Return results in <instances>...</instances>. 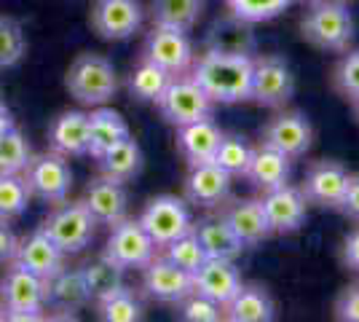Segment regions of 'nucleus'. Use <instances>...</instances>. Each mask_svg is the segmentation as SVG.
<instances>
[{
    "label": "nucleus",
    "mask_w": 359,
    "mask_h": 322,
    "mask_svg": "<svg viewBox=\"0 0 359 322\" xmlns=\"http://www.w3.org/2000/svg\"><path fill=\"white\" fill-rule=\"evenodd\" d=\"M188 76L207 92L215 105L247 102L252 97V57H233L207 48L198 60H194Z\"/></svg>",
    "instance_id": "1"
},
{
    "label": "nucleus",
    "mask_w": 359,
    "mask_h": 322,
    "mask_svg": "<svg viewBox=\"0 0 359 322\" xmlns=\"http://www.w3.org/2000/svg\"><path fill=\"white\" fill-rule=\"evenodd\" d=\"M65 86H67V92L75 102L97 107L107 105L116 97L118 76H116V67L107 57L86 51V54H78L73 65L67 67Z\"/></svg>",
    "instance_id": "2"
},
{
    "label": "nucleus",
    "mask_w": 359,
    "mask_h": 322,
    "mask_svg": "<svg viewBox=\"0 0 359 322\" xmlns=\"http://www.w3.org/2000/svg\"><path fill=\"white\" fill-rule=\"evenodd\" d=\"M300 32L322 51H346L354 41V16L344 0H314L300 22Z\"/></svg>",
    "instance_id": "3"
},
{
    "label": "nucleus",
    "mask_w": 359,
    "mask_h": 322,
    "mask_svg": "<svg viewBox=\"0 0 359 322\" xmlns=\"http://www.w3.org/2000/svg\"><path fill=\"white\" fill-rule=\"evenodd\" d=\"M46 290L43 279L8 263L6 274L0 276V320L32 322L43 320Z\"/></svg>",
    "instance_id": "4"
},
{
    "label": "nucleus",
    "mask_w": 359,
    "mask_h": 322,
    "mask_svg": "<svg viewBox=\"0 0 359 322\" xmlns=\"http://www.w3.org/2000/svg\"><path fill=\"white\" fill-rule=\"evenodd\" d=\"M41 231L60 247L65 255H75V253L86 250L94 242L97 220L83 207V201L65 199L60 204H54V210L46 215Z\"/></svg>",
    "instance_id": "5"
},
{
    "label": "nucleus",
    "mask_w": 359,
    "mask_h": 322,
    "mask_svg": "<svg viewBox=\"0 0 359 322\" xmlns=\"http://www.w3.org/2000/svg\"><path fill=\"white\" fill-rule=\"evenodd\" d=\"M156 105H158V113L164 116V121L172 126L204 121V119H212L215 113V102L191 76L172 78L161 97L156 100Z\"/></svg>",
    "instance_id": "6"
},
{
    "label": "nucleus",
    "mask_w": 359,
    "mask_h": 322,
    "mask_svg": "<svg viewBox=\"0 0 359 322\" xmlns=\"http://www.w3.org/2000/svg\"><path fill=\"white\" fill-rule=\"evenodd\" d=\"M25 185L30 191V199H38L43 204H60L70 196L73 188V169L67 164V159L54 151L41 156H32L30 164L22 172Z\"/></svg>",
    "instance_id": "7"
},
{
    "label": "nucleus",
    "mask_w": 359,
    "mask_h": 322,
    "mask_svg": "<svg viewBox=\"0 0 359 322\" xmlns=\"http://www.w3.org/2000/svg\"><path fill=\"white\" fill-rule=\"evenodd\" d=\"M158 255V247L150 239V234L142 229L140 220L123 217L116 226H110V236L102 250V258L116 263L118 269L129 271V269H145L153 258Z\"/></svg>",
    "instance_id": "8"
},
{
    "label": "nucleus",
    "mask_w": 359,
    "mask_h": 322,
    "mask_svg": "<svg viewBox=\"0 0 359 322\" xmlns=\"http://www.w3.org/2000/svg\"><path fill=\"white\" fill-rule=\"evenodd\" d=\"M295 97V73L279 54L252 57V97L260 107H285Z\"/></svg>",
    "instance_id": "9"
},
{
    "label": "nucleus",
    "mask_w": 359,
    "mask_h": 322,
    "mask_svg": "<svg viewBox=\"0 0 359 322\" xmlns=\"http://www.w3.org/2000/svg\"><path fill=\"white\" fill-rule=\"evenodd\" d=\"M142 57L158 65L169 76H188L194 67V46L188 41V32L175 30V27H164V25H153V30L145 38L142 46Z\"/></svg>",
    "instance_id": "10"
},
{
    "label": "nucleus",
    "mask_w": 359,
    "mask_h": 322,
    "mask_svg": "<svg viewBox=\"0 0 359 322\" xmlns=\"http://www.w3.org/2000/svg\"><path fill=\"white\" fill-rule=\"evenodd\" d=\"M142 223V229L150 234V239L156 242V247L161 250L164 245H169L172 239H177L182 234L194 229V220L188 213V204L177 196H156L148 201V207L142 210V215L137 217Z\"/></svg>",
    "instance_id": "11"
},
{
    "label": "nucleus",
    "mask_w": 359,
    "mask_h": 322,
    "mask_svg": "<svg viewBox=\"0 0 359 322\" xmlns=\"http://www.w3.org/2000/svg\"><path fill=\"white\" fill-rule=\"evenodd\" d=\"M260 140H263L260 145L273 148V151L285 154L292 161V159L306 156V151L311 148V142H314V126L298 110H285V113L273 116L263 126Z\"/></svg>",
    "instance_id": "12"
},
{
    "label": "nucleus",
    "mask_w": 359,
    "mask_h": 322,
    "mask_svg": "<svg viewBox=\"0 0 359 322\" xmlns=\"http://www.w3.org/2000/svg\"><path fill=\"white\" fill-rule=\"evenodd\" d=\"M142 290L158 304L180 307L194 293V274L182 271L164 255H156L142 269Z\"/></svg>",
    "instance_id": "13"
},
{
    "label": "nucleus",
    "mask_w": 359,
    "mask_h": 322,
    "mask_svg": "<svg viewBox=\"0 0 359 322\" xmlns=\"http://www.w3.org/2000/svg\"><path fill=\"white\" fill-rule=\"evenodd\" d=\"M346 185H348V169L341 161L322 159L309 167L300 191L309 204H316L322 210H338L344 201Z\"/></svg>",
    "instance_id": "14"
},
{
    "label": "nucleus",
    "mask_w": 359,
    "mask_h": 322,
    "mask_svg": "<svg viewBox=\"0 0 359 322\" xmlns=\"http://www.w3.org/2000/svg\"><path fill=\"white\" fill-rule=\"evenodd\" d=\"M91 27L102 41H126L142 27V6L140 0H97Z\"/></svg>",
    "instance_id": "15"
},
{
    "label": "nucleus",
    "mask_w": 359,
    "mask_h": 322,
    "mask_svg": "<svg viewBox=\"0 0 359 322\" xmlns=\"http://www.w3.org/2000/svg\"><path fill=\"white\" fill-rule=\"evenodd\" d=\"M263 210L271 223L273 234H295L306 223V207L309 201L303 196V191L295 185H276L271 191H263Z\"/></svg>",
    "instance_id": "16"
},
{
    "label": "nucleus",
    "mask_w": 359,
    "mask_h": 322,
    "mask_svg": "<svg viewBox=\"0 0 359 322\" xmlns=\"http://www.w3.org/2000/svg\"><path fill=\"white\" fill-rule=\"evenodd\" d=\"M46 290V307L62 311L65 317H75V311L91 304L89 288L83 279V269H67L62 266L54 276L43 279Z\"/></svg>",
    "instance_id": "17"
},
{
    "label": "nucleus",
    "mask_w": 359,
    "mask_h": 322,
    "mask_svg": "<svg viewBox=\"0 0 359 322\" xmlns=\"http://www.w3.org/2000/svg\"><path fill=\"white\" fill-rule=\"evenodd\" d=\"M83 207L91 213V217L97 220V226H116L118 220L126 217L129 210V194L123 183H116L110 177H94L86 185V194H83Z\"/></svg>",
    "instance_id": "18"
},
{
    "label": "nucleus",
    "mask_w": 359,
    "mask_h": 322,
    "mask_svg": "<svg viewBox=\"0 0 359 322\" xmlns=\"http://www.w3.org/2000/svg\"><path fill=\"white\" fill-rule=\"evenodd\" d=\"M11 263H16L19 269H25L30 274L41 276V279H48V276H54L65 266V253L46 236L43 231L38 229L32 231L30 236L19 239Z\"/></svg>",
    "instance_id": "19"
},
{
    "label": "nucleus",
    "mask_w": 359,
    "mask_h": 322,
    "mask_svg": "<svg viewBox=\"0 0 359 322\" xmlns=\"http://www.w3.org/2000/svg\"><path fill=\"white\" fill-rule=\"evenodd\" d=\"M244 285L241 282L239 269L233 266V261H220V258H207L204 266L194 274V293L204 295L215 301L223 309Z\"/></svg>",
    "instance_id": "20"
},
{
    "label": "nucleus",
    "mask_w": 359,
    "mask_h": 322,
    "mask_svg": "<svg viewBox=\"0 0 359 322\" xmlns=\"http://www.w3.org/2000/svg\"><path fill=\"white\" fill-rule=\"evenodd\" d=\"M48 148L65 159L89 154V116L83 110H65L48 126Z\"/></svg>",
    "instance_id": "21"
},
{
    "label": "nucleus",
    "mask_w": 359,
    "mask_h": 322,
    "mask_svg": "<svg viewBox=\"0 0 359 322\" xmlns=\"http://www.w3.org/2000/svg\"><path fill=\"white\" fill-rule=\"evenodd\" d=\"M207 48L220 51V54H233V57H255V51H257L255 25L233 14L220 16L212 22L210 32H207Z\"/></svg>",
    "instance_id": "22"
},
{
    "label": "nucleus",
    "mask_w": 359,
    "mask_h": 322,
    "mask_svg": "<svg viewBox=\"0 0 359 322\" xmlns=\"http://www.w3.org/2000/svg\"><path fill=\"white\" fill-rule=\"evenodd\" d=\"M231 196V175L215 161L191 167L185 177V199L198 207H220Z\"/></svg>",
    "instance_id": "23"
},
{
    "label": "nucleus",
    "mask_w": 359,
    "mask_h": 322,
    "mask_svg": "<svg viewBox=\"0 0 359 322\" xmlns=\"http://www.w3.org/2000/svg\"><path fill=\"white\" fill-rule=\"evenodd\" d=\"M220 140H223V132H220V126L212 119L177 126V151L185 159L188 167H198V164L215 161Z\"/></svg>",
    "instance_id": "24"
},
{
    "label": "nucleus",
    "mask_w": 359,
    "mask_h": 322,
    "mask_svg": "<svg viewBox=\"0 0 359 322\" xmlns=\"http://www.w3.org/2000/svg\"><path fill=\"white\" fill-rule=\"evenodd\" d=\"M223 220L233 229V234L244 242V247L260 245L263 239H269L271 234H273L269 217H266V210H263V204L257 199L233 201L223 213Z\"/></svg>",
    "instance_id": "25"
},
{
    "label": "nucleus",
    "mask_w": 359,
    "mask_h": 322,
    "mask_svg": "<svg viewBox=\"0 0 359 322\" xmlns=\"http://www.w3.org/2000/svg\"><path fill=\"white\" fill-rule=\"evenodd\" d=\"M86 116H89V154L86 156H91V159H100L116 142L132 137L126 119L121 116L118 110H113V107L97 105Z\"/></svg>",
    "instance_id": "26"
},
{
    "label": "nucleus",
    "mask_w": 359,
    "mask_h": 322,
    "mask_svg": "<svg viewBox=\"0 0 359 322\" xmlns=\"http://www.w3.org/2000/svg\"><path fill=\"white\" fill-rule=\"evenodd\" d=\"M244 177L257 188V191H271L276 185H285L290 180V159L273 148H252L250 164Z\"/></svg>",
    "instance_id": "27"
},
{
    "label": "nucleus",
    "mask_w": 359,
    "mask_h": 322,
    "mask_svg": "<svg viewBox=\"0 0 359 322\" xmlns=\"http://www.w3.org/2000/svg\"><path fill=\"white\" fill-rule=\"evenodd\" d=\"M223 317L231 322H271L276 317V309L269 290L260 285H241L239 293L223 307Z\"/></svg>",
    "instance_id": "28"
},
{
    "label": "nucleus",
    "mask_w": 359,
    "mask_h": 322,
    "mask_svg": "<svg viewBox=\"0 0 359 322\" xmlns=\"http://www.w3.org/2000/svg\"><path fill=\"white\" fill-rule=\"evenodd\" d=\"M97 164H100L102 177H110L116 183H129L142 172V151H140V145L135 140L126 137L100 156Z\"/></svg>",
    "instance_id": "29"
},
{
    "label": "nucleus",
    "mask_w": 359,
    "mask_h": 322,
    "mask_svg": "<svg viewBox=\"0 0 359 322\" xmlns=\"http://www.w3.org/2000/svg\"><path fill=\"white\" fill-rule=\"evenodd\" d=\"M198 242L204 247L207 258H220V261H236L241 253H244V242L233 234V229L220 220H204L194 226Z\"/></svg>",
    "instance_id": "30"
},
{
    "label": "nucleus",
    "mask_w": 359,
    "mask_h": 322,
    "mask_svg": "<svg viewBox=\"0 0 359 322\" xmlns=\"http://www.w3.org/2000/svg\"><path fill=\"white\" fill-rule=\"evenodd\" d=\"M204 11V0H153L150 14L153 25H164L175 30L191 32Z\"/></svg>",
    "instance_id": "31"
},
{
    "label": "nucleus",
    "mask_w": 359,
    "mask_h": 322,
    "mask_svg": "<svg viewBox=\"0 0 359 322\" xmlns=\"http://www.w3.org/2000/svg\"><path fill=\"white\" fill-rule=\"evenodd\" d=\"M169 81H172V76L166 70H161L158 65H153L150 60L142 57L137 62V67H132L129 78H126V89H129L132 100H137V102H156Z\"/></svg>",
    "instance_id": "32"
},
{
    "label": "nucleus",
    "mask_w": 359,
    "mask_h": 322,
    "mask_svg": "<svg viewBox=\"0 0 359 322\" xmlns=\"http://www.w3.org/2000/svg\"><path fill=\"white\" fill-rule=\"evenodd\" d=\"M83 279H86V288H89L91 304H100L105 301L107 295H113L116 290L123 288V269H118L116 263H110L107 258H97L83 266Z\"/></svg>",
    "instance_id": "33"
},
{
    "label": "nucleus",
    "mask_w": 359,
    "mask_h": 322,
    "mask_svg": "<svg viewBox=\"0 0 359 322\" xmlns=\"http://www.w3.org/2000/svg\"><path fill=\"white\" fill-rule=\"evenodd\" d=\"M97 307V314H100V320L105 322H140L145 317V309L140 304V298L135 295L132 288H121L116 290L113 295H107L105 301H100V304H94Z\"/></svg>",
    "instance_id": "34"
},
{
    "label": "nucleus",
    "mask_w": 359,
    "mask_h": 322,
    "mask_svg": "<svg viewBox=\"0 0 359 322\" xmlns=\"http://www.w3.org/2000/svg\"><path fill=\"white\" fill-rule=\"evenodd\" d=\"M161 250H164V253H161L164 258H169L175 266H180V269L188 271V274H196V271L204 266V261H207V253H204V247H201L194 229L188 231V234H182V236H177V239H172V242L164 245Z\"/></svg>",
    "instance_id": "35"
},
{
    "label": "nucleus",
    "mask_w": 359,
    "mask_h": 322,
    "mask_svg": "<svg viewBox=\"0 0 359 322\" xmlns=\"http://www.w3.org/2000/svg\"><path fill=\"white\" fill-rule=\"evenodd\" d=\"M32 148L22 129H8L0 137V175H22L25 167L30 164Z\"/></svg>",
    "instance_id": "36"
},
{
    "label": "nucleus",
    "mask_w": 359,
    "mask_h": 322,
    "mask_svg": "<svg viewBox=\"0 0 359 322\" xmlns=\"http://www.w3.org/2000/svg\"><path fill=\"white\" fill-rule=\"evenodd\" d=\"M30 207V191L22 175H0V220H16Z\"/></svg>",
    "instance_id": "37"
},
{
    "label": "nucleus",
    "mask_w": 359,
    "mask_h": 322,
    "mask_svg": "<svg viewBox=\"0 0 359 322\" xmlns=\"http://www.w3.org/2000/svg\"><path fill=\"white\" fill-rule=\"evenodd\" d=\"M250 156H252V148L250 142L239 135H223L220 145H217V154H215V164L220 169H225L231 177L247 172V164H250Z\"/></svg>",
    "instance_id": "38"
},
{
    "label": "nucleus",
    "mask_w": 359,
    "mask_h": 322,
    "mask_svg": "<svg viewBox=\"0 0 359 322\" xmlns=\"http://www.w3.org/2000/svg\"><path fill=\"white\" fill-rule=\"evenodd\" d=\"M27 51L25 30L14 16H0V70L14 67Z\"/></svg>",
    "instance_id": "39"
},
{
    "label": "nucleus",
    "mask_w": 359,
    "mask_h": 322,
    "mask_svg": "<svg viewBox=\"0 0 359 322\" xmlns=\"http://www.w3.org/2000/svg\"><path fill=\"white\" fill-rule=\"evenodd\" d=\"M290 3L292 0H228V11L250 25H257V22H269L285 14Z\"/></svg>",
    "instance_id": "40"
},
{
    "label": "nucleus",
    "mask_w": 359,
    "mask_h": 322,
    "mask_svg": "<svg viewBox=\"0 0 359 322\" xmlns=\"http://www.w3.org/2000/svg\"><path fill=\"white\" fill-rule=\"evenodd\" d=\"M332 83L348 102H359V48L348 51L344 60L338 62V67L332 73Z\"/></svg>",
    "instance_id": "41"
},
{
    "label": "nucleus",
    "mask_w": 359,
    "mask_h": 322,
    "mask_svg": "<svg viewBox=\"0 0 359 322\" xmlns=\"http://www.w3.org/2000/svg\"><path fill=\"white\" fill-rule=\"evenodd\" d=\"M180 317L188 322H217L223 317V311H220V307H217L215 301L198 295V293H191V295L180 304Z\"/></svg>",
    "instance_id": "42"
},
{
    "label": "nucleus",
    "mask_w": 359,
    "mask_h": 322,
    "mask_svg": "<svg viewBox=\"0 0 359 322\" xmlns=\"http://www.w3.org/2000/svg\"><path fill=\"white\" fill-rule=\"evenodd\" d=\"M335 317L344 322H359V285H348L335 301Z\"/></svg>",
    "instance_id": "43"
},
{
    "label": "nucleus",
    "mask_w": 359,
    "mask_h": 322,
    "mask_svg": "<svg viewBox=\"0 0 359 322\" xmlns=\"http://www.w3.org/2000/svg\"><path fill=\"white\" fill-rule=\"evenodd\" d=\"M346 217H351L354 223H359V172L357 175H348V185H346L344 201L338 207Z\"/></svg>",
    "instance_id": "44"
},
{
    "label": "nucleus",
    "mask_w": 359,
    "mask_h": 322,
    "mask_svg": "<svg viewBox=\"0 0 359 322\" xmlns=\"http://www.w3.org/2000/svg\"><path fill=\"white\" fill-rule=\"evenodd\" d=\"M16 245H19V236L11 231L8 220H0V266L14 261Z\"/></svg>",
    "instance_id": "45"
},
{
    "label": "nucleus",
    "mask_w": 359,
    "mask_h": 322,
    "mask_svg": "<svg viewBox=\"0 0 359 322\" xmlns=\"http://www.w3.org/2000/svg\"><path fill=\"white\" fill-rule=\"evenodd\" d=\"M344 263L348 269L359 271V229L351 231L344 239Z\"/></svg>",
    "instance_id": "46"
},
{
    "label": "nucleus",
    "mask_w": 359,
    "mask_h": 322,
    "mask_svg": "<svg viewBox=\"0 0 359 322\" xmlns=\"http://www.w3.org/2000/svg\"><path fill=\"white\" fill-rule=\"evenodd\" d=\"M16 126V121H14V113L8 110V107L0 102V137L8 132V129H14Z\"/></svg>",
    "instance_id": "47"
},
{
    "label": "nucleus",
    "mask_w": 359,
    "mask_h": 322,
    "mask_svg": "<svg viewBox=\"0 0 359 322\" xmlns=\"http://www.w3.org/2000/svg\"><path fill=\"white\" fill-rule=\"evenodd\" d=\"M354 110H357V116H359V102H354Z\"/></svg>",
    "instance_id": "48"
},
{
    "label": "nucleus",
    "mask_w": 359,
    "mask_h": 322,
    "mask_svg": "<svg viewBox=\"0 0 359 322\" xmlns=\"http://www.w3.org/2000/svg\"><path fill=\"white\" fill-rule=\"evenodd\" d=\"M344 3H351V0H344Z\"/></svg>",
    "instance_id": "49"
},
{
    "label": "nucleus",
    "mask_w": 359,
    "mask_h": 322,
    "mask_svg": "<svg viewBox=\"0 0 359 322\" xmlns=\"http://www.w3.org/2000/svg\"><path fill=\"white\" fill-rule=\"evenodd\" d=\"M311 3H314V0H311Z\"/></svg>",
    "instance_id": "50"
}]
</instances>
